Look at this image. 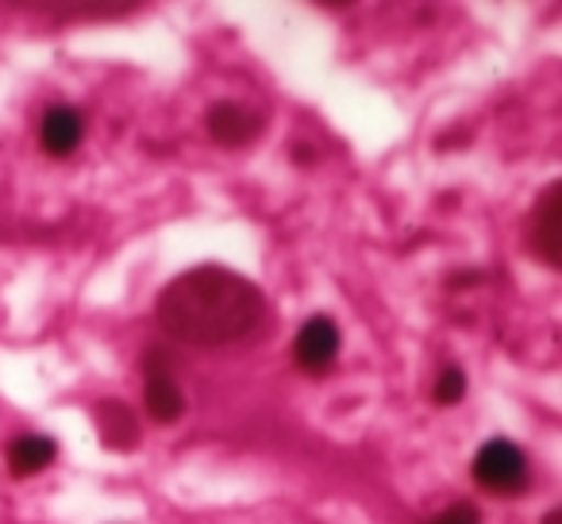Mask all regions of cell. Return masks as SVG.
<instances>
[{
	"instance_id": "6da1fadb",
	"label": "cell",
	"mask_w": 562,
	"mask_h": 524,
	"mask_svg": "<svg viewBox=\"0 0 562 524\" xmlns=\"http://www.w3.org/2000/svg\"><path fill=\"white\" fill-rule=\"evenodd\" d=\"M262 313L258 286L224 267H196L173 278L155 305L158 328L189 347L239 344L262 324Z\"/></svg>"
},
{
	"instance_id": "7a4b0ae2",
	"label": "cell",
	"mask_w": 562,
	"mask_h": 524,
	"mask_svg": "<svg viewBox=\"0 0 562 524\" xmlns=\"http://www.w3.org/2000/svg\"><path fill=\"white\" fill-rule=\"evenodd\" d=\"M474 478L490 493H520L524 478H528L524 451L513 439H490L474 459Z\"/></svg>"
},
{
	"instance_id": "3957f363",
	"label": "cell",
	"mask_w": 562,
	"mask_h": 524,
	"mask_svg": "<svg viewBox=\"0 0 562 524\" xmlns=\"http://www.w3.org/2000/svg\"><path fill=\"white\" fill-rule=\"evenodd\" d=\"M339 355V328L331 316H308L293 344V359L305 375H328Z\"/></svg>"
},
{
	"instance_id": "277c9868",
	"label": "cell",
	"mask_w": 562,
	"mask_h": 524,
	"mask_svg": "<svg viewBox=\"0 0 562 524\" xmlns=\"http://www.w3.org/2000/svg\"><path fill=\"white\" fill-rule=\"evenodd\" d=\"M531 247L547 267H562V186H551L531 212Z\"/></svg>"
},
{
	"instance_id": "5b68a950",
	"label": "cell",
	"mask_w": 562,
	"mask_h": 524,
	"mask_svg": "<svg viewBox=\"0 0 562 524\" xmlns=\"http://www.w3.org/2000/svg\"><path fill=\"white\" fill-rule=\"evenodd\" d=\"M262 120L247 109V104H235V101H220L212 104L209 112V135L224 147H243L247 140H255Z\"/></svg>"
},
{
	"instance_id": "8992f818",
	"label": "cell",
	"mask_w": 562,
	"mask_h": 524,
	"mask_svg": "<svg viewBox=\"0 0 562 524\" xmlns=\"http://www.w3.org/2000/svg\"><path fill=\"white\" fill-rule=\"evenodd\" d=\"M81 135H86V124L74 109L58 104L43 116V127H40V140H43V150L50 158H70L74 150L81 147Z\"/></svg>"
},
{
	"instance_id": "52a82bcc",
	"label": "cell",
	"mask_w": 562,
	"mask_h": 524,
	"mask_svg": "<svg viewBox=\"0 0 562 524\" xmlns=\"http://www.w3.org/2000/svg\"><path fill=\"white\" fill-rule=\"evenodd\" d=\"M97 416V436L112 447V451H132L139 444V424H135V413L124 405V401L109 398L93 409Z\"/></svg>"
},
{
	"instance_id": "ba28073f",
	"label": "cell",
	"mask_w": 562,
	"mask_h": 524,
	"mask_svg": "<svg viewBox=\"0 0 562 524\" xmlns=\"http://www.w3.org/2000/svg\"><path fill=\"white\" fill-rule=\"evenodd\" d=\"M55 439L50 436H20L16 444L9 447V467L16 478H32L40 470H47L55 462Z\"/></svg>"
},
{
	"instance_id": "9c48e42d",
	"label": "cell",
	"mask_w": 562,
	"mask_h": 524,
	"mask_svg": "<svg viewBox=\"0 0 562 524\" xmlns=\"http://www.w3.org/2000/svg\"><path fill=\"white\" fill-rule=\"evenodd\" d=\"M147 413L158 424H173L186 413V398H181L178 382L170 375H150L147 378Z\"/></svg>"
},
{
	"instance_id": "30bf717a",
	"label": "cell",
	"mask_w": 562,
	"mask_h": 524,
	"mask_svg": "<svg viewBox=\"0 0 562 524\" xmlns=\"http://www.w3.org/2000/svg\"><path fill=\"white\" fill-rule=\"evenodd\" d=\"M462 393H467V375H462L459 367H447L443 375L436 378L431 398H436V405H459Z\"/></svg>"
},
{
	"instance_id": "8fae6325",
	"label": "cell",
	"mask_w": 562,
	"mask_h": 524,
	"mask_svg": "<svg viewBox=\"0 0 562 524\" xmlns=\"http://www.w3.org/2000/svg\"><path fill=\"white\" fill-rule=\"evenodd\" d=\"M428 524H482V513H477V505H470V501H459V505H451L439 516H431Z\"/></svg>"
},
{
	"instance_id": "7c38bea8",
	"label": "cell",
	"mask_w": 562,
	"mask_h": 524,
	"mask_svg": "<svg viewBox=\"0 0 562 524\" xmlns=\"http://www.w3.org/2000/svg\"><path fill=\"white\" fill-rule=\"evenodd\" d=\"M543 524H562V509H551V513L543 516Z\"/></svg>"
}]
</instances>
